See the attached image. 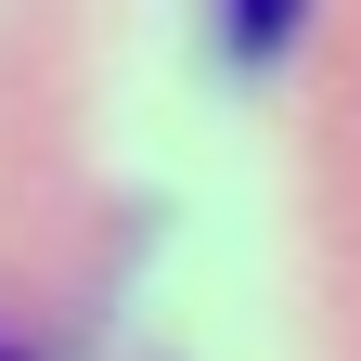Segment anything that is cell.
<instances>
[{
	"label": "cell",
	"instance_id": "cell-1",
	"mask_svg": "<svg viewBox=\"0 0 361 361\" xmlns=\"http://www.w3.org/2000/svg\"><path fill=\"white\" fill-rule=\"evenodd\" d=\"M297 13H310V0H219V39H233V65H271V52L297 39Z\"/></svg>",
	"mask_w": 361,
	"mask_h": 361
}]
</instances>
